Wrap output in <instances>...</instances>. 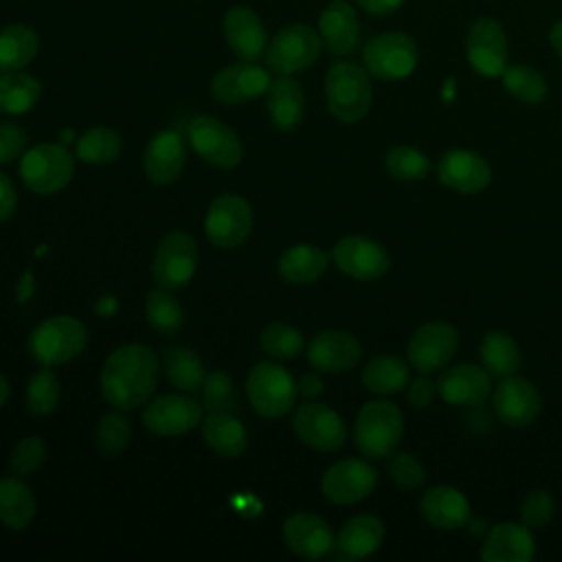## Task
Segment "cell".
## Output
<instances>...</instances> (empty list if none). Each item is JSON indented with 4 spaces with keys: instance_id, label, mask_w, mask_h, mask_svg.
<instances>
[{
    "instance_id": "60d3db41",
    "label": "cell",
    "mask_w": 562,
    "mask_h": 562,
    "mask_svg": "<svg viewBox=\"0 0 562 562\" xmlns=\"http://www.w3.org/2000/svg\"><path fill=\"white\" fill-rule=\"evenodd\" d=\"M145 318L160 334H176L184 325V310L178 299L171 296V290L154 288L145 296Z\"/></svg>"
},
{
    "instance_id": "1f68e13d",
    "label": "cell",
    "mask_w": 562,
    "mask_h": 562,
    "mask_svg": "<svg viewBox=\"0 0 562 562\" xmlns=\"http://www.w3.org/2000/svg\"><path fill=\"white\" fill-rule=\"evenodd\" d=\"M329 266V257L325 250L312 244H296L288 250L277 261L279 277L292 285H307L318 281Z\"/></svg>"
},
{
    "instance_id": "cb8c5ba5",
    "label": "cell",
    "mask_w": 562,
    "mask_h": 562,
    "mask_svg": "<svg viewBox=\"0 0 562 562\" xmlns=\"http://www.w3.org/2000/svg\"><path fill=\"white\" fill-rule=\"evenodd\" d=\"M283 542L292 553L310 560L323 558L336 547V540L327 520L310 512H296L285 518Z\"/></svg>"
},
{
    "instance_id": "7dc6e473",
    "label": "cell",
    "mask_w": 562,
    "mask_h": 562,
    "mask_svg": "<svg viewBox=\"0 0 562 562\" xmlns=\"http://www.w3.org/2000/svg\"><path fill=\"white\" fill-rule=\"evenodd\" d=\"M386 474L404 492H415L426 481V468L413 452L406 450H393L386 457Z\"/></svg>"
},
{
    "instance_id": "ee69618b",
    "label": "cell",
    "mask_w": 562,
    "mask_h": 562,
    "mask_svg": "<svg viewBox=\"0 0 562 562\" xmlns=\"http://www.w3.org/2000/svg\"><path fill=\"white\" fill-rule=\"evenodd\" d=\"M59 395H61L59 378L55 375V371L44 367L31 375L26 395H24V406L31 415L42 417V415H48L50 411H55Z\"/></svg>"
},
{
    "instance_id": "f6af8a7d",
    "label": "cell",
    "mask_w": 562,
    "mask_h": 562,
    "mask_svg": "<svg viewBox=\"0 0 562 562\" xmlns=\"http://www.w3.org/2000/svg\"><path fill=\"white\" fill-rule=\"evenodd\" d=\"M200 393V404L206 413H233L239 404L233 378L226 371L206 373Z\"/></svg>"
},
{
    "instance_id": "e0dca14e",
    "label": "cell",
    "mask_w": 562,
    "mask_h": 562,
    "mask_svg": "<svg viewBox=\"0 0 562 562\" xmlns=\"http://www.w3.org/2000/svg\"><path fill=\"white\" fill-rule=\"evenodd\" d=\"M542 408V397L536 384L520 375L501 378L492 391V411L501 424L509 428L529 426Z\"/></svg>"
},
{
    "instance_id": "f907efd6",
    "label": "cell",
    "mask_w": 562,
    "mask_h": 562,
    "mask_svg": "<svg viewBox=\"0 0 562 562\" xmlns=\"http://www.w3.org/2000/svg\"><path fill=\"white\" fill-rule=\"evenodd\" d=\"M26 132L18 123H0V165L13 162L26 149Z\"/></svg>"
},
{
    "instance_id": "d6a6232c",
    "label": "cell",
    "mask_w": 562,
    "mask_h": 562,
    "mask_svg": "<svg viewBox=\"0 0 562 562\" xmlns=\"http://www.w3.org/2000/svg\"><path fill=\"white\" fill-rule=\"evenodd\" d=\"M37 503L22 476L0 479V522L9 529H24L35 516Z\"/></svg>"
},
{
    "instance_id": "ab89813d",
    "label": "cell",
    "mask_w": 562,
    "mask_h": 562,
    "mask_svg": "<svg viewBox=\"0 0 562 562\" xmlns=\"http://www.w3.org/2000/svg\"><path fill=\"white\" fill-rule=\"evenodd\" d=\"M503 88L520 103L527 105H538L544 101L549 86L544 75L533 68V66H522V64H507V68L501 75Z\"/></svg>"
},
{
    "instance_id": "83f0119b",
    "label": "cell",
    "mask_w": 562,
    "mask_h": 562,
    "mask_svg": "<svg viewBox=\"0 0 562 562\" xmlns=\"http://www.w3.org/2000/svg\"><path fill=\"white\" fill-rule=\"evenodd\" d=\"M318 31L325 48L331 55H349L360 40V22L356 9L347 0H331L318 18Z\"/></svg>"
},
{
    "instance_id": "11a10c76",
    "label": "cell",
    "mask_w": 562,
    "mask_h": 562,
    "mask_svg": "<svg viewBox=\"0 0 562 562\" xmlns=\"http://www.w3.org/2000/svg\"><path fill=\"white\" fill-rule=\"evenodd\" d=\"M367 13H373V15H389L393 13L404 0H356Z\"/></svg>"
},
{
    "instance_id": "277c9868",
    "label": "cell",
    "mask_w": 562,
    "mask_h": 562,
    "mask_svg": "<svg viewBox=\"0 0 562 562\" xmlns=\"http://www.w3.org/2000/svg\"><path fill=\"white\" fill-rule=\"evenodd\" d=\"M88 342L86 325L68 314L44 318L29 336V351L42 367H55L77 358Z\"/></svg>"
},
{
    "instance_id": "74e56055",
    "label": "cell",
    "mask_w": 562,
    "mask_h": 562,
    "mask_svg": "<svg viewBox=\"0 0 562 562\" xmlns=\"http://www.w3.org/2000/svg\"><path fill=\"white\" fill-rule=\"evenodd\" d=\"M42 94V83L20 70L0 72V112L2 114H24L29 112Z\"/></svg>"
},
{
    "instance_id": "44dd1931",
    "label": "cell",
    "mask_w": 562,
    "mask_h": 562,
    "mask_svg": "<svg viewBox=\"0 0 562 562\" xmlns=\"http://www.w3.org/2000/svg\"><path fill=\"white\" fill-rule=\"evenodd\" d=\"M490 378L485 367L457 362L439 373L437 393L450 406H479L492 393Z\"/></svg>"
},
{
    "instance_id": "ba28073f",
    "label": "cell",
    "mask_w": 562,
    "mask_h": 562,
    "mask_svg": "<svg viewBox=\"0 0 562 562\" xmlns=\"http://www.w3.org/2000/svg\"><path fill=\"white\" fill-rule=\"evenodd\" d=\"M323 40L307 24H288L266 46V64L279 75H294L310 68L321 55Z\"/></svg>"
},
{
    "instance_id": "c3c4849f",
    "label": "cell",
    "mask_w": 562,
    "mask_h": 562,
    "mask_svg": "<svg viewBox=\"0 0 562 562\" xmlns=\"http://www.w3.org/2000/svg\"><path fill=\"white\" fill-rule=\"evenodd\" d=\"M44 459H46L44 441L37 435H29L13 446L9 463L18 476H31L42 468Z\"/></svg>"
},
{
    "instance_id": "4dcf8cb0",
    "label": "cell",
    "mask_w": 562,
    "mask_h": 562,
    "mask_svg": "<svg viewBox=\"0 0 562 562\" xmlns=\"http://www.w3.org/2000/svg\"><path fill=\"white\" fill-rule=\"evenodd\" d=\"M204 443L220 457L237 459L248 448V432L233 413H209L202 422Z\"/></svg>"
},
{
    "instance_id": "9c48e42d",
    "label": "cell",
    "mask_w": 562,
    "mask_h": 562,
    "mask_svg": "<svg viewBox=\"0 0 562 562\" xmlns=\"http://www.w3.org/2000/svg\"><path fill=\"white\" fill-rule=\"evenodd\" d=\"M198 268V244L189 233L173 231L165 235L156 248L151 277L158 288L180 290L189 285Z\"/></svg>"
},
{
    "instance_id": "4fadbf2b",
    "label": "cell",
    "mask_w": 562,
    "mask_h": 562,
    "mask_svg": "<svg viewBox=\"0 0 562 562\" xmlns=\"http://www.w3.org/2000/svg\"><path fill=\"white\" fill-rule=\"evenodd\" d=\"M465 55L481 77H501L509 59V44L501 22L494 18L474 20L465 35Z\"/></svg>"
},
{
    "instance_id": "f35d334b",
    "label": "cell",
    "mask_w": 562,
    "mask_h": 562,
    "mask_svg": "<svg viewBox=\"0 0 562 562\" xmlns=\"http://www.w3.org/2000/svg\"><path fill=\"white\" fill-rule=\"evenodd\" d=\"M123 149V138L116 130L105 127V125H97L86 130L75 147V154L81 162L88 165H110L119 158Z\"/></svg>"
},
{
    "instance_id": "9f6ffc18",
    "label": "cell",
    "mask_w": 562,
    "mask_h": 562,
    "mask_svg": "<svg viewBox=\"0 0 562 562\" xmlns=\"http://www.w3.org/2000/svg\"><path fill=\"white\" fill-rule=\"evenodd\" d=\"M549 42L553 46V50L558 53V57H562V20H558L551 31H549Z\"/></svg>"
},
{
    "instance_id": "e575fe53",
    "label": "cell",
    "mask_w": 562,
    "mask_h": 562,
    "mask_svg": "<svg viewBox=\"0 0 562 562\" xmlns=\"http://www.w3.org/2000/svg\"><path fill=\"white\" fill-rule=\"evenodd\" d=\"M479 356H481L485 371L492 378L514 375L520 367V347L503 329H492L483 336V340L479 345Z\"/></svg>"
},
{
    "instance_id": "484cf974",
    "label": "cell",
    "mask_w": 562,
    "mask_h": 562,
    "mask_svg": "<svg viewBox=\"0 0 562 562\" xmlns=\"http://www.w3.org/2000/svg\"><path fill=\"white\" fill-rule=\"evenodd\" d=\"M419 514L426 522L441 531H452L468 525L470 503L459 487L452 485H432L419 496Z\"/></svg>"
},
{
    "instance_id": "f5cc1de1",
    "label": "cell",
    "mask_w": 562,
    "mask_h": 562,
    "mask_svg": "<svg viewBox=\"0 0 562 562\" xmlns=\"http://www.w3.org/2000/svg\"><path fill=\"white\" fill-rule=\"evenodd\" d=\"M15 204H18V195H15V187L13 182L9 180V176H4L0 171V222L9 220L15 211Z\"/></svg>"
},
{
    "instance_id": "d4e9b609",
    "label": "cell",
    "mask_w": 562,
    "mask_h": 562,
    "mask_svg": "<svg viewBox=\"0 0 562 562\" xmlns=\"http://www.w3.org/2000/svg\"><path fill=\"white\" fill-rule=\"evenodd\" d=\"M224 40L241 61H257L268 46L261 18L248 7H233L224 15Z\"/></svg>"
},
{
    "instance_id": "d6986e66",
    "label": "cell",
    "mask_w": 562,
    "mask_h": 562,
    "mask_svg": "<svg viewBox=\"0 0 562 562\" xmlns=\"http://www.w3.org/2000/svg\"><path fill=\"white\" fill-rule=\"evenodd\" d=\"M270 72L255 61H237L220 68L211 79V94L226 105L248 103L266 94L270 86Z\"/></svg>"
},
{
    "instance_id": "f1b7e54d",
    "label": "cell",
    "mask_w": 562,
    "mask_h": 562,
    "mask_svg": "<svg viewBox=\"0 0 562 562\" xmlns=\"http://www.w3.org/2000/svg\"><path fill=\"white\" fill-rule=\"evenodd\" d=\"M266 108L272 125L281 132H294L305 116V94L296 79L279 75L266 90Z\"/></svg>"
},
{
    "instance_id": "8d00e7d4",
    "label": "cell",
    "mask_w": 562,
    "mask_h": 562,
    "mask_svg": "<svg viewBox=\"0 0 562 562\" xmlns=\"http://www.w3.org/2000/svg\"><path fill=\"white\" fill-rule=\"evenodd\" d=\"M165 378L171 386H176L182 393H195L202 389V382L206 378L202 360L195 356L193 349L176 345L165 351L162 360Z\"/></svg>"
},
{
    "instance_id": "4316f807",
    "label": "cell",
    "mask_w": 562,
    "mask_h": 562,
    "mask_svg": "<svg viewBox=\"0 0 562 562\" xmlns=\"http://www.w3.org/2000/svg\"><path fill=\"white\" fill-rule=\"evenodd\" d=\"M536 555V540L531 529L522 522H498L487 529L481 544L483 562H531Z\"/></svg>"
},
{
    "instance_id": "f546056e",
    "label": "cell",
    "mask_w": 562,
    "mask_h": 562,
    "mask_svg": "<svg viewBox=\"0 0 562 562\" xmlns=\"http://www.w3.org/2000/svg\"><path fill=\"white\" fill-rule=\"evenodd\" d=\"M384 522L373 514H356L338 531L336 549L347 560H362L373 555L384 542Z\"/></svg>"
},
{
    "instance_id": "7bdbcfd3",
    "label": "cell",
    "mask_w": 562,
    "mask_h": 562,
    "mask_svg": "<svg viewBox=\"0 0 562 562\" xmlns=\"http://www.w3.org/2000/svg\"><path fill=\"white\" fill-rule=\"evenodd\" d=\"M130 439H132V424L123 415V411L114 408L112 413H105L99 419L97 432H94V443L103 457H108V459L119 457L130 446Z\"/></svg>"
},
{
    "instance_id": "5b68a950",
    "label": "cell",
    "mask_w": 562,
    "mask_h": 562,
    "mask_svg": "<svg viewBox=\"0 0 562 562\" xmlns=\"http://www.w3.org/2000/svg\"><path fill=\"white\" fill-rule=\"evenodd\" d=\"M246 395L257 415L268 419L285 417L296 402V384L292 375L277 362H257L246 380Z\"/></svg>"
},
{
    "instance_id": "603a6c76",
    "label": "cell",
    "mask_w": 562,
    "mask_h": 562,
    "mask_svg": "<svg viewBox=\"0 0 562 562\" xmlns=\"http://www.w3.org/2000/svg\"><path fill=\"white\" fill-rule=\"evenodd\" d=\"M187 165V145L180 132L162 130L151 136L143 151L145 176L156 184H171Z\"/></svg>"
},
{
    "instance_id": "6f0895ef",
    "label": "cell",
    "mask_w": 562,
    "mask_h": 562,
    "mask_svg": "<svg viewBox=\"0 0 562 562\" xmlns=\"http://www.w3.org/2000/svg\"><path fill=\"white\" fill-rule=\"evenodd\" d=\"M9 391H11V386H9V380L0 373V406L7 402V397H9Z\"/></svg>"
},
{
    "instance_id": "681fc988",
    "label": "cell",
    "mask_w": 562,
    "mask_h": 562,
    "mask_svg": "<svg viewBox=\"0 0 562 562\" xmlns=\"http://www.w3.org/2000/svg\"><path fill=\"white\" fill-rule=\"evenodd\" d=\"M553 514H555V501L544 490H533L531 494H527L518 509L520 522L527 525L529 529H540V527L549 525Z\"/></svg>"
},
{
    "instance_id": "ffe728a7",
    "label": "cell",
    "mask_w": 562,
    "mask_h": 562,
    "mask_svg": "<svg viewBox=\"0 0 562 562\" xmlns=\"http://www.w3.org/2000/svg\"><path fill=\"white\" fill-rule=\"evenodd\" d=\"M437 178L443 187L461 195H474L492 182V167L479 151L448 149L439 158Z\"/></svg>"
},
{
    "instance_id": "8fae6325",
    "label": "cell",
    "mask_w": 562,
    "mask_h": 562,
    "mask_svg": "<svg viewBox=\"0 0 562 562\" xmlns=\"http://www.w3.org/2000/svg\"><path fill=\"white\" fill-rule=\"evenodd\" d=\"M204 231L213 246L231 250L241 246L252 231V209L237 193H224L213 200L204 217Z\"/></svg>"
},
{
    "instance_id": "7402d4cb",
    "label": "cell",
    "mask_w": 562,
    "mask_h": 562,
    "mask_svg": "<svg viewBox=\"0 0 562 562\" xmlns=\"http://www.w3.org/2000/svg\"><path fill=\"white\" fill-rule=\"evenodd\" d=\"M362 358L360 340L345 329H323L307 345V360L323 373H345Z\"/></svg>"
},
{
    "instance_id": "6da1fadb",
    "label": "cell",
    "mask_w": 562,
    "mask_h": 562,
    "mask_svg": "<svg viewBox=\"0 0 562 562\" xmlns=\"http://www.w3.org/2000/svg\"><path fill=\"white\" fill-rule=\"evenodd\" d=\"M160 364L145 345H123L114 349L101 369V395L119 411H134L147 404L158 384Z\"/></svg>"
},
{
    "instance_id": "7a4b0ae2",
    "label": "cell",
    "mask_w": 562,
    "mask_h": 562,
    "mask_svg": "<svg viewBox=\"0 0 562 562\" xmlns=\"http://www.w3.org/2000/svg\"><path fill=\"white\" fill-rule=\"evenodd\" d=\"M327 110L340 123H358L371 110L373 90L369 72L356 61H336L325 72Z\"/></svg>"
},
{
    "instance_id": "b9f144b4",
    "label": "cell",
    "mask_w": 562,
    "mask_h": 562,
    "mask_svg": "<svg viewBox=\"0 0 562 562\" xmlns=\"http://www.w3.org/2000/svg\"><path fill=\"white\" fill-rule=\"evenodd\" d=\"M384 169L391 178L400 182H419L430 173L432 162L417 147L395 145L384 156Z\"/></svg>"
},
{
    "instance_id": "db71d44e",
    "label": "cell",
    "mask_w": 562,
    "mask_h": 562,
    "mask_svg": "<svg viewBox=\"0 0 562 562\" xmlns=\"http://www.w3.org/2000/svg\"><path fill=\"white\" fill-rule=\"evenodd\" d=\"M323 380H321V375L318 373H305L301 380H299V384H296V391H299V395H303L305 400H314V397H318L321 393H323Z\"/></svg>"
},
{
    "instance_id": "ac0fdd59",
    "label": "cell",
    "mask_w": 562,
    "mask_h": 562,
    "mask_svg": "<svg viewBox=\"0 0 562 562\" xmlns=\"http://www.w3.org/2000/svg\"><path fill=\"white\" fill-rule=\"evenodd\" d=\"M202 404L189 395L167 393L154 397L143 411V426L160 437H178L202 422Z\"/></svg>"
},
{
    "instance_id": "bcb514c9",
    "label": "cell",
    "mask_w": 562,
    "mask_h": 562,
    "mask_svg": "<svg viewBox=\"0 0 562 562\" xmlns=\"http://www.w3.org/2000/svg\"><path fill=\"white\" fill-rule=\"evenodd\" d=\"M261 349L279 360H292L303 351V334L288 323H272L261 331Z\"/></svg>"
},
{
    "instance_id": "836d02e7",
    "label": "cell",
    "mask_w": 562,
    "mask_h": 562,
    "mask_svg": "<svg viewBox=\"0 0 562 562\" xmlns=\"http://www.w3.org/2000/svg\"><path fill=\"white\" fill-rule=\"evenodd\" d=\"M360 378L367 391L375 395H395L404 391V386L411 380V373L404 358L393 353H380L364 364Z\"/></svg>"
},
{
    "instance_id": "8992f818",
    "label": "cell",
    "mask_w": 562,
    "mask_h": 562,
    "mask_svg": "<svg viewBox=\"0 0 562 562\" xmlns=\"http://www.w3.org/2000/svg\"><path fill=\"white\" fill-rule=\"evenodd\" d=\"M75 173L72 154L57 143H42L22 154L20 178L35 195H53L61 191Z\"/></svg>"
},
{
    "instance_id": "52a82bcc",
    "label": "cell",
    "mask_w": 562,
    "mask_h": 562,
    "mask_svg": "<svg viewBox=\"0 0 562 562\" xmlns=\"http://www.w3.org/2000/svg\"><path fill=\"white\" fill-rule=\"evenodd\" d=\"M419 61L417 44L402 31L380 33L364 44L362 64L367 72L382 81L406 79Z\"/></svg>"
},
{
    "instance_id": "7c38bea8",
    "label": "cell",
    "mask_w": 562,
    "mask_h": 562,
    "mask_svg": "<svg viewBox=\"0 0 562 562\" xmlns=\"http://www.w3.org/2000/svg\"><path fill=\"white\" fill-rule=\"evenodd\" d=\"M459 347L457 329L446 321H428L419 325L406 347L408 364L419 373H435L454 358Z\"/></svg>"
},
{
    "instance_id": "30bf717a",
    "label": "cell",
    "mask_w": 562,
    "mask_h": 562,
    "mask_svg": "<svg viewBox=\"0 0 562 562\" xmlns=\"http://www.w3.org/2000/svg\"><path fill=\"white\" fill-rule=\"evenodd\" d=\"M187 138L206 162L220 169H233L241 162L244 149L239 136L215 116H193L187 125Z\"/></svg>"
},
{
    "instance_id": "9a60e30c",
    "label": "cell",
    "mask_w": 562,
    "mask_h": 562,
    "mask_svg": "<svg viewBox=\"0 0 562 562\" xmlns=\"http://www.w3.org/2000/svg\"><path fill=\"white\" fill-rule=\"evenodd\" d=\"M336 268L356 281H375L391 268L389 252L384 246L364 235H347L331 248Z\"/></svg>"
},
{
    "instance_id": "d590c367",
    "label": "cell",
    "mask_w": 562,
    "mask_h": 562,
    "mask_svg": "<svg viewBox=\"0 0 562 562\" xmlns=\"http://www.w3.org/2000/svg\"><path fill=\"white\" fill-rule=\"evenodd\" d=\"M37 33L26 24H7L0 29V72L29 66L37 55Z\"/></svg>"
},
{
    "instance_id": "5bb4252c",
    "label": "cell",
    "mask_w": 562,
    "mask_h": 562,
    "mask_svg": "<svg viewBox=\"0 0 562 562\" xmlns=\"http://www.w3.org/2000/svg\"><path fill=\"white\" fill-rule=\"evenodd\" d=\"M292 428L305 446L321 452L340 450L347 441V426L342 417L327 404L312 400L294 411Z\"/></svg>"
},
{
    "instance_id": "2e32d148",
    "label": "cell",
    "mask_w": 562,
    "mask_h": 562,
    "mask_svg": "<svg viewBox=\"0 0 562 562\" xmlns=\"http://www.w3.org/2000/svg\"><path fill=\"white\" fill-rule=\"evenodd\" d=\"M378 485V472L369 461L340 459L329 465L321 479L323 496L336 505L364 501Z\"/></svg>"
},
{
    "instance_id": "3957f363",
    "label": "cell",
    "mask_w": 562,
    "mask_h": 562,
    "mask_svg": "<svg viewBox=\"0 0 562 562\" xmlns=\"http://www.w3.org/2000/svg\"><path fill=\"white\" fill-rule=\"evenodd\" d=\"M404 435V415L389 400L367 402L353 422V443L362 457L386 459Z\"/></svg>"
},
{
    "instance_id": "816d5d0a",
    "label": "cell",
    "mask_w": 562,
    "mask_h": 562,
    "mask_svg": "<svg viewBox=\"0 0 562 562\" xmlns=\"http://www.w3.org/2000/svg\"><path fill=\"white\" fill-rule=\"evenodd\" d=\"M437 395V382L428 378V373H419L406 384V400L413 408H428Z\"/></svg>"
}]
</instances>
